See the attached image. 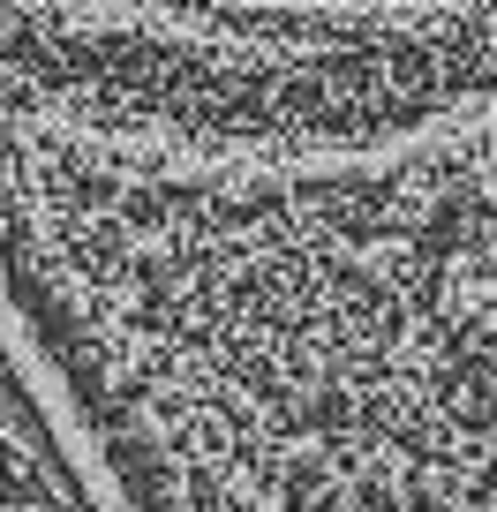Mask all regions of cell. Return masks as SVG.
<instances>
[{"label": "cell", "mask_w": 497, "mask_h": 512, "mask_svg": "<svg viewBox=\"0 0 497 512\" xmlns=\"http://www.w3.org/2000/svg\"><path fill=\"white\" fill-rule=\"evenodd\" d=\"M0 302L121 512H497V8L0 0Z\"/></svg>", "instance_id": "1"}]
</instances>
